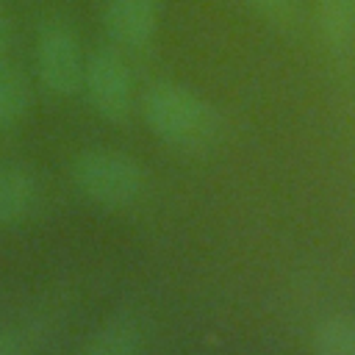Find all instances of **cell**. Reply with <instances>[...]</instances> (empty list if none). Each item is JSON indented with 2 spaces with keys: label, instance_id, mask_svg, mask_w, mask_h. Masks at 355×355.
I'll return each mask as SVG.
<instances>
[{
  "label": "cell",
  "instance_id": "6da1fadb",
  "mask_svg": "<svg viewBox=\"0 0 355 355\" xmlns=\"http://www.w3.org/2000/svg\"><path fill=\"white\" fill-rule=\"evenodd\" d=\"M141 116L155 139L186 153L208 150L222 133L216 108L178 80H153L141 94Z\"/></svg>",
  "mask_w": 355,
  "mask_h": 355
},
{
  "label": "cell",
  "instance_id": "7a4b0ae2",
  "mask_svg": "<svg viewBox=\"0 0 355 355\" xmlns=\"http://www.w3.org/2000/svg\"><path fill=\"white\" fill-rule=\"evenodd\" d=\"M69 180L86 202L119 211L139 202L147 186V172L128 153L111 147H89L72 158Z\"/></svg>",
  "mask_w": 355,
  "mask_h": 355
},
{
  "label": "cell",
  "instance_id": "3957f363",
  "mask_svg": "<svg viewBox=\"0 0 355 355\" xmlns=\"http://www.w3.org/2000/svg\"><path fill=\"white\" fill-rule=\"evenodd\" d=\"M33 64L39 83L53 97H72L83 89L86 55L80 47L78 33L58 19H50L36 33Z\"/></svg>",
  "mask_w": 355,
  "mask_h": 355
},
{
  "label": "cell",
  "instance_id": "277c9868",
  "mask_svg": "<svg viewBox=\"0 0 355 355\" xmlns=\"http://www.w3.org/2000/svg\"><path fill=\"white\" fill-rule=\"evenodd\" d=\"M83 92L100 119L128 122L133 111V72L116 47H97L86 58Z\"/></svg>",
  "mask_w": 355,
  "mask_h": 355
},
{
  "label": "cell",
  "instance_id": "5b68a950",
  "mask_svg": "<svg viewBox=\"0 0 355 355\" xmlns=\"http://www.w3.org/2000/svg\"><path fill=\"white\" fill-rule=\"evenodd\" d=\"M103 28L114 44L141 50L158 28V6L155 0H108L103 8Z\"/></svg>",
  "mask_w": 355,
  "mask_h": 355
},
{
  "label": "cell",
  "instance_id": "8992f818",
  "mask_svg": "<svg viewBox=\"0 0 355 355\" xmlns=\"http://www.w3.org/2000/svg\"><path fill=\"white\" fill-rule=\"evenodd\" d=\"M39 178L22 164H0V227L17 225L39 202Z\"/></svg>",
  "mask_w": 355,
  "mask_h": 355
},
{
  "label": "cell",
  "instance_id": "52a82bcc",
  "mask_svg": "<svg viewBox=\"0 0 355 355\" xmlns=\"http://www.w3.org/2000/svg\"><path fill=\"white\" fill-rule=\"evenodd\" d=\"M144 324L136 313H116L80 347L78 355H141Z\"/></svg>",
  "mask_w": 355,
  "mask_h": 355
},
{
  "label": "cell",
  "instance_id": "ba28073f",
  "mask_svg": "<svg viewBox=\"0 0 355 355\" xmlns=\"http://www.w3.org/2000/svg\"><path fill=\"white\" fill-rule=\"evenodd\" d=\"M316 31L330 55L347 58L355 44V0H316Z\"/></svg>",
  "mask_w": 355,
  "mask_h": 355
},
{
  "label": "cell",
  "instance_id": "9c48e42d",
  "mask_svg": "<svg viewBox=\"0 0 355 355\" xmlns=\"http://www.w3.org/2000/svg\"><path fill=\"white\" fill-rule=\"evenodd\" d=\"M31 108V83L22 69L0 61V130L14 128Z\"/></svg>",
  "mask_w": 355,
  "mask_h": 355
},
{
  "label": "cell",
  "instance_id": "30bf717a",
  "mask_svg": "<svg viewBox=\"0 0 355 355\" xmlns=\"http://www.w3.org/2000/svg\"><path fill=\"white\" fill-rule=\"evenodd\" d=\"M316 355H355V319L330 316L316 327Z\"/></svg>",
  "mask_w": 355,
  "mask_h": 355
},
{
  "label": "cell",
  "instance_id": "8fae6325",
  "mask_svg": "<svg viewBox=\"0 0 355 355\" xmlns=\"http://www.w3.org/2000/svg\"><path fill=\"white\" fill-rule=\"evenodd\" d=\"M247 3L269 22H288L297 11V0H247Z\"/></svg>",
  "mask_w": 355,
  "mask_h": 355
},
{
  "label": "cell",
  "instance_id": "7c38bea8",
  "mask_svg": "<svg viewBox=\"0 0 355 355\" xmlns=\"http://www.w3.org/2000/svg\"><path fill=\"white\" fill-rule=\"evenodd\" d=\"M0 355H31V344L19 330L0 324Z\"/></svg>",
  "mask_w": 355,
  "mask_h": 355
},
{
  "label": "cell",
  "instance_id": "4fadbf2b",
  "mask_svg": "<svg viewBox=\"0 0 355 355\" xmlns=\"http://www.w3.org/2000/svg\"><path fill=\"white\" fill-rule=\"evenodd\" d=\"M8 44H11V22L0 17V61H6Z\"/></svg>",
  "mask_w": 355,
  "mask_h": 355
}]
</instances>
